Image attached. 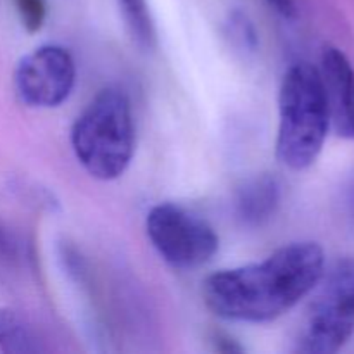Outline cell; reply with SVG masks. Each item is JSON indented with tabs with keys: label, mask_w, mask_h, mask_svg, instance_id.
<instances>
[{
	"label": "cell",
	"mask_w": 354,
	"mask_h": 354,
	"mask_svg": "<svg viewBox=\"0 0 354 354\" xmlns=\"http://www.w3.org/2000/svg\"><path fill=\"white\" fill-rule=\"evenodd\" d=\"M324 272L325 251L320 244L292 242L263 261L207 277L204 303L225 320L266 324L313 292Z\"/></svg>",
	"instance_id": "cell-1"
},
{
	"label": "cell",
	"mask_w": 354,
	"mask_h": 354,
	"mask_svg": "<svg viewBox=\"0 0 354 354\" xmlns=\"http://www.w3.org/2000/svg\"><path fill=\"white\" fill-rule=\"evenodd\" d=\"M330 130L320 71L308 62L290 66L280 85L277 159L301 171L313 165Z\"/></svg>",
	"instance_id": "cell-2"
},
{
	"label": "cell",
	"mask_w": 354,
	"mask_h": 354,
	"mask_svg": "<svg viewBox=\"0 0 354 354\" xmlns=\"http://www.w3.org/2000/svg\"><path fill=\"white\" fill-rule=\"evenodd\" d=\"M76 159L90 176L116 180L127 171L135 152V123L131 102L118 86L100 90L71 130Z\"/></svg>",
	"instance_id": "cell-3"
},
{
	"label": "cell",
	"mask_w": 354,
	"mask_h": 354,
	"mask_svg": "<svg viewBox=\"0 0 354 354\" xmlns=\"http://www.w3.org/2000/svg\"><path fill=\"white\" fill-rule=\"evenodd\" d=\"M301 322L294 351L334 354L354 334V258L325 270Z\"/></svg>",
	"instance_id": "cell-4"
},
{
	"label": "cell",
	"mask_w": 354,
	"mask_h": 354,
	"mask_svg": "<svg viewBox=\"0 0 354 354\" xmlns=\"http://www.w3.org/2000/svg\"><path fill=\"white\" fill-rule=\"evenodd\" d=\"M145 230L158 254L180 270L206 265L220 248L216 232L204 218L173 203L152 207L145 220Z\"/></svg>",
	"instance_id": "cell-5"
},
{
	"label": "cell",
	"mask_w": 354,
	"mask_h": 354,
	"mask_svg": "<svg viewBox=\"0 0 354 354\" xmlns=\"http://www.w3.org/2000/svg\"><path fill=\"white\" fill-rule=\"evenodd\" d=\"M75 82V59L61 45L35 48L17 62L14 71V86L21 102L40 109L61 106Z\"/></svg>",
	"instance_id": "cell-6"
},
{
	"label": "cell",
	"mask_w": 354,
	"mask_h": 354,
	"mask_svg": "<svg viewBox=\"0 0 354 354\" xmlns=\"http://www.w3.org/2000/svg\"><path fill=\"white\" fill-rule=\"evenodd\" d=\"M320 76L327 99L330 127L335 133L354 140V68L348 55L334 45L322 52Z\"/></svg>",
	"instance_id": "cell-7"
},
{
	"label": "cell",
	"mask_w": 354,
	"mask_h": 354,
	"mask_svg": "<svg viewBox=\"0 0 354 354\" xmlns=\"http://www.w3.org/2000/svg\"><path fill=\"white\" fill-rule=\"evenodd\" d=\"M282 201L279 178L268 173L251 176L235 194V214L245 227H263L277 214Z\"/></svg>",
	"instance_id": "cell-8"
},
{
	"label": "cell",
	"mask_w": 354,
	"mask_h": 354,
	"mask_svg": "<svg viewBox=\"0 0 354 354\" xmlns=\"http://www.w3.org/2000/svg\"><path fill=\"white\" fill-rule=\"evenodd\" d=\"M41 351L33 328L19 313L0 306V353L31 354Z\"/></svg>",
	"instance_id": "cell-9"
},
{
	"label": "cell",
	"mask_w": 354,
	"mask_h": 354,
	"mask_svg": "<svg viewBox=\"0 0 354 354\" xmlns=\"http://www.w3.org/2000/svg\"><path fill=\"white\" fill-rule=\"evenodd\" d=\"M118 3L135 40L142 47L151 48L156 41V30L147 0H118Z\"/></svg>",
	"instance_id": "cell-10"
},
{
	"label": "cell",
	"mask_w": 354,
	"mask_h": 354,
	"mask_svg": "<svg viewBox=\"0 0 354 354\" xmlns=\"http://www.w3.org/2000/svg\"><path fill=\"white\" fill-rule=\"evenodd\" d=\"M16 3L17 14L30 33H37L41 30L47 17V3L45 0H14Z\"/></svg>",
	"instance_id": "cell-11"
},
{
	"label": "cell",
	"mask_w": 354,
	"mask_h": 354,
	"mask_svg": "<svg viewBox=\"0 0 354 354\" xmlns=\"http://www.w3.org/2000/svg\"><path fill=\"white\" fill-rule=\"evenodd\" d=\"M265 2L286 19H294L297 16L296 0H265Z\"/></svg>",
	"instance_id": "cell-12"
},
{
	"label": "cell",
	"mask_w": 354,
	"mask_h": 354,
	"mask_svg": "<svg viewBox=\"0 0 354 354\" xmlns=\"http://www.w3.org/2000/svg\"><path fill=\"white\" fill-rule=\"evenodd\" d=\"M213 342H214V348H216V351H220V353H242L244 351V349L237 344V341H235V339L228 337V335H225V334H214Z\"/></svg>",
	"instance_id": "cell-13"
},
{
	"label": "cell",
	"mask_w": 354,
	"mask_h": 354,
	"mask_svg": "<svg viewBox=\"0 0 354 354\" xmlns=\"http://www.w3.org/2000/svg\"><path fill=\"white\" fill-rule=\"evenodd\" d=\"M344 204H346V207H348L349 216H351L354 220V178L351 180V183L348 185V189H346Z\"/></svg>",
	"instance_id": "cell-14"
}]
</instances>
